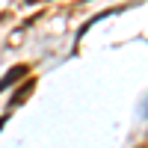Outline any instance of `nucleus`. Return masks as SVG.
Listing matches in <instances>:
<instances>
[{"mask_svg":"<svg viewBox=\"0 0 148 148\" xmlns=\"http://www.w3.org/2000/svg\"><path fill=\"white\" fill-rule=\"evenodd\" d=\"M24 74H27V68H24V65H18V68H12V71L6 74V77H3V80H0V92H3V89H6V86H12V83H15L18 77H24Z\"/></svg>","mask_w":148,"mask_h":148,"instance_id":"nucleus-1","label":"nucleus"},{"mask_svg":"<svg viewBox=\"0 0 148 148\" xmlns=\"http://www.w3.org/2000/svg\"><path fill=\"white\" fill-rule=\"evenodd\" d=\"M30 89H33V80H27V83H24V89H21V92H15V95H12V104H21L24 98L30 95Z\"/></svg>","mask_w":148,"mask_h":148,"instance_id":"nucleus-2","label":"nucleus"},{"mask_svg":"<svg viewBox=\"0 0 148 148\" xmlns=\"http://www.w3.org/2000/svg\"><path fill=\"white\" fill-rule=\"evenodd\" d=\"M142 113H145V116H148V101H145V107H142Z\"/></svg>","mask_w":148,"mask_h":148,"instance_id":"nucleus-3","label":"nucleus"}]
</instances>
